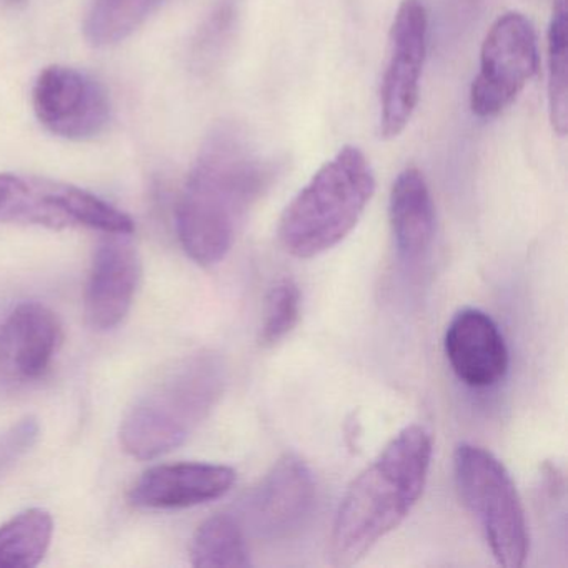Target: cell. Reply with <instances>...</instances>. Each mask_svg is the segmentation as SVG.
I'll return each instance as SVG.
<instances>
[{
    "instance_id": "cell-21",
    "label": "cell",
    "mask_w": 568,
    "mask_h": 568,
    "mask_svg": "<svg viewBox=\"0 0 568 568\" xmlns=\"http://www.w3.org/2000/svg\"><path fill=\"white\" fill-rule=\"evenodd\" d=\"M36 437H38V424L34 420L22 422L6 440L4 447H2V458H6V460L18 458L19 455L24 454L31 447Z\"/></svg>"
},
{
    "instance_id": "cell-14",
    "label": "cell",
    "mask_w": 568,
    "mask_h": 568,
    "mask_svg": "<svg viewBox=\"0 0 568 568\" xmlns=\"http://www.w3.org/2000/svg\"><path fill=\"white\" fill-rule=\"evenodd\" d=\"M234 468L204 462L162 464L144 471L131 490L135 507L174 510L207 504L234 487Z\"/></svg>"
},
{
    "instance_id": "cell-10",
    "label": "cell",
    "mask_w": 568,
    "mask_h": 568,
    "mask_svg": "<svg viewBox=\"0 0 568 568\" xmlns=\"http://www.w3.org/2000/svg\"><path fill=\"white\" fill-rule=\"evenodd\" d=\"M61 344V322L51 308L39 302L12 308L0 324V385L18 390L44 378Z\"/></svg>"
},
{
    "instance_id": "cell-2",
    "label": "cell",
    "mask_w": 568,
    "mask_h": 568,
    "mask_svg": "<svg viewBox=\"0 0 568 568\" xmlns=\"http://www.w3.org/2000/svg\"><path fill=\"white\" fill-rule=\"evenodd\" d=\"M432 452V435L408 425L358 474L335 515L332 564H357L410 515L424 494Z\"/></svg>"
},
{
    "instance_id": "cell-12",
    "label": "cell",
    "mask_w": 568,
    "mask_h": 568,
    "mask_svg": "<svg viewBox=\"0 0 568 568\" xmlns=\"http://www.w3.org/2000/svg\"><path fill=\"white\" fill-rule=\"evenodd\" d=\"M129 234H105L85 287V317L95 331L118 327L131 311L142 277V262Z\"/></svg>"
},
{
    "instance_id": "cell-6",
    "label": "cell",
    "mask_w": 568,
    "mask_h": 568,
    "mask_svg": "<svg viewBox=\"0 0 568 568\" xmlns=\"http://www.w3.org/2000/svg\"><path fill=\"white\" fill-rule=\"evenodd\" d=\"M0 222L52 231L89 227L104 234L134 232L128 214L84 189L18 174H0Z\"/></svg>"
},
{
    "instance_id": "cell-9",
    "label": "cell",
    "mask_w": 568,
    "mask_h": 568,
    "mask_svg": "<svg viewBox=\"0 0 568 568\" xmlns=\"http://www.w3.org/2000/svg\"><path fill=\"white\" fill-rule=\"evenodd\" d=\"M41 124L69 141L98 138L111 119L108 92L78 69L52 65L41 72L32 91Z\"/></svg>"
},
{
    "instance_id": "cell-13",
    "label": "cell",
    "mask_w": 568,
    "mask_h": 568,
    "mask_svg": "<svg viewBox=\"0 0 568 568\" xmlns=\"http://www.w3.org/2000/svg\"><path fill=\"white\" fill-rule=\"evenodd\" d=\"M444 348L452 371L468 387H495L507 375V342L494 318L478 308H464L454 315L445 332Z\"/></svg>"
},
{
    "instance_id": "cell-19",
    "label": "cell",
    "mask_w": 568,
    "mask_h": 568,
    "mask_svg": "<svg viewBox=\"0 0 568 568\" xmlns=\"http://www.w3.org/2000/svg\"><path fill=\"white\" fill-rule=\"evenodd\" d=\"M567 41V0H554L547 45L548 112L558 135H565L568 125Z\"/></svg>"
},
{
    "instance_id": "cell-11",
    "label": "cell",
    "mask_w": 568,
    "mask_h": 568,
    "mask_svg": "<svg viewBox=\"0 0 568 568\" xmlns=\"http://www.w3.org/2000/svg\"><path fill=\"white\" fill-rule=\"evenodd\" d=\"M315 505V480L298 455L285 454L247 500V520L258 537L284 540L297 534Z\"/></svg>"
},
{
    "instance_id": "cell-17",
    "label": "cell",
    "mask_w": 568,
    "mask_h": 568,
    "mask_svg": "<svg viewBox=\"0 0 568 568\" xmlns=\"http://www.w3.org/2000/svg\"><path fill=\"white\" fill-rule=\"evenodd\" d=\"M191 561L199 568L251 567V551L237 518L217 514L202 521L191 541Z\"/></svg>"
},
{
    "instance_id": "cell-8",
    "label": "cell",
    "mask_w": 568,
    "mask_h": 568,
    "mask_svg": "<svg viewBox=\"0 0 568 568\" xmlns=\"http://www.w3.org/2000/svg\"><path fill=\"white\" fill-rule=\"evenodd\" d=\"M428 16L420 0H402L392 22L381 88V134L394 139L414 115L427 54Z\"/></svg>"
},
{
    "instance_id": "cell-4",
    "label": "cell",
    "mask_w": 568,
    "mask_h": 568,
    "mask_svg": "<svg viewBox=\"0 0 568 568\" xmlns=\"http://www.w3.org/2000/svg\"><path fill=\"white\" fill-rule=\"evenodd\" d=\"M374 192L371 162L361 149L345 145L285 207L278 224L282 247L298 258L331 251L354 231Z\"/></svg>"
},
{
    "instance_id": "cell-3",
    "label": "cell",
    "mask_w": 568,
    "mask_h": 568,
    "mask_svg": "<svg viewBox=\"0 0 568 568\" xmlns=\"http://www.w3.org/2000/svg\"><path fill=\"white\" fill-rule=\"evenodd\" d=\"M225 388L217 354L199 352L179 361L128 412L121 445L131 457L152 460L181 447L214 410Z\"/></svg>"
},
{
    "instance_id": "cell-16",
    "label": "cell",
    "mask_w": 568,
    "mask_h": 568,
    "mask_svg": "<svg viewBox=\"0 0 568 568\" xmlns=\"http://www.w3.org/2000/svg\"><path fill=\"white\" fill-rule=\"evenodd\" d=\"M54 520L44 508H28L0 525V568H32L51 547Z\"/></svg>"
},
{
    "instance_id": "cell-22",
    "label": "cell",
    "mask_w": 568,
    "mask_h": 568,
    "mask_svg": "<svg viewBox=\"0 0 568 568\" xmlns=\"http://www.w3.org/2000/svg\"><path fill=\"white\" fill-rule=\"evenodd\" d=\"M4 2L9 6H21L24 4L26 0H4Z\"/></svg>"
},
{
    "instance_id": "cell-20",
    "label": "cell",
    "mask_w": 568,
    "mask_h": 568,
    "mask_svg": "<svg viewBox=\"0 0 568 568\" xmlns=\"http://www.w3.org/2000/svg\"><path fill=\"white\" fill-rule=\"evenodd\" d=\"M301 291L292 278L284 277L275 282L265 297L264 318H262L258 341L264 347H272L284 341L301 317Z\"/></svg>"
},
{
    "instance_id": "cell-1",
    "label": "cell",
    "mask_w": 568,
    "mask_h": 568,
    "mask_svg": "<svg viewBox=\"0 0 568 568\" xmlns=\"http://www.w3.org/2000/svg\"><path fill=\"white\" fill-rule=\"evenodd\" d=\"M275 168L241 128L221 124L205 138L178 205V234L195 264L224 261Z\"/></svg>"
},
{
    "instance_id": "cell-15",
    "label": "cell",
    "mask_w": 568,
    "mask_h": 568,
    "mask_svg": "<svg viewBox=\"0 0 568 568\" xmlns=\"http://www.w3.org/2000/svg\"><path fill=\"white\" fill-rule=\"evenodd\" d=\"M392 237L405 262L427 254L435 235V207L430 189L418 169L408 168L392 185L388 201Z\"/></svg>"
},
{
    "instance_id": "cell-7",
    "label": "cell",
    "mask_w": 568,
    "mask_h": 568,
    "mask_svg": "<svg viewBox=\"0 0 568 568\" xmlns=\"http://www.w3.org/2000/svg\"><path fill=\"white\" fill-rule=\"evenodd\" d=\"M538 69L534 26L518 12L500 16L488 29L480 52V71L470 89V109L491 119L510 108Z\"/></svg>"
},
{
    "instance_id": "cell-18",
    "label": "cell",
    "mask_w": 568,
    "mask_h": 568,
    "mask_svg": "<svg viewBox=\"0 0 568 568\" xmlns=\"http://www.w3.org/2000/svg\"><path fill=\"white\" fill-rule=\"evenodd\" d=\"M165 0H94L85 19V38L92 45L118 44L132 34Z\"/></svg>"
},
{
    "instance_id": "cell-5",
    "label": "cell",
    "mask_w": 568,
    "mask_h": 568,
    "mask_svg": "<svg viewBox=\"0 0 568 568\" xmlns=\"http://www.w3.org/2000/svg\"><path fill=\"white\" fill-rule=\"evenodd\" d=\"M454 477L465 507L477 518L498 565L524 567L528 557V525L520 495L505 465L487 448L458 445Z\"/></svg>"
}]
</instances>
